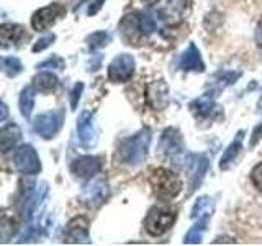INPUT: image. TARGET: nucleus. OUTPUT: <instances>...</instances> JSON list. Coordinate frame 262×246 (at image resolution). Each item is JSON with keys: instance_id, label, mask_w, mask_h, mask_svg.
Returning <instances> with one entry per match:
<instances>
[{"instance_id": "c756f323", "label": "nucleus", "mask_w": 262, "mask_h": 246, "mask_svg": "<svg viewBox=\"0 0 262 246\" xmlns=\"http://www.w3.org/2000/svg\"><path fill=\"white\" fill-rule=\"evenodd\" d=\"M82 89H84V84H82V82L76 84L72 89V92H71V107H72V109H76V107H77V102H79L80 94H82Z\"/></svg>"}, {"instance_id": "cd10ccee", "label": "nucleus", "mask_w": 262, "mask_h": 246, "mask_svg": "<svg viewBox=\"0 0 262 246\" xmlns=\"http://www.w3.org/2000/svg\"><path fill=\"white\" fill-rule=\"evenodd\" d=\"M46 68H53V69H59V71H62V69H64V61H62V57H59V56H53V57H49L48 61L41 63V64L38 66V69H46Z\"/></svg>"}, {"instance_id": "1a4fd4ad", "label": "nucleus", "mask_w": 262, "mask_h": 246, "mask_svg": "<svg viewBox=\"0 0 262 246\" xmlns=\"http://www.w3.org/2000/svg\"><path fill=\"white\" fill-rule=\"evenodd\" d=\"M102 158L100 156H85V158H79L72 162L71 171L80 179H90L102 171Z\"/></svg>"}, {"instance_id": "dca6fc26", "label": "nucleus", "mask_w": 262, "mask_h": 246, "mask_svg": "<svg viewBox=\"0 0 262 246\" xmlns=\"http://www.w3.org/2000/svg\"><path fill=\"white\" fill-rule=\"evenodd\" d=\"M120 31L121 36L126 41H129V43L131 41H136L139 35H143L141 27H139V18L136 15H126L120 23Z\"/></svg>"}, {"instance_id": "20e7f679", "label": "nucleus", "mask_w": 262, "mask_h": 246, "mask_svg": "<svg viewBox=\"0 0 262 246\" xmlns=\"http://www.w3.org/2000/svg\"><path fill=\"white\" fill-rule=\"evenodd\" d=\"M13 166L16 171L21 172V174H27V176L38 174L41 171V162H39L35 148L31 145H23L20 148H16L13 153Z\"/></svg>"}, {"instance_id": "2eb2a0df", "label": "nucleus", "mask_w": 262, "mask_h": 246, "mask_svg": "<svg viewBox=\"0 0 262 246\" xmlns=\"http://www.w3.org/2000/svg\"><path fill=\"white\" fill-rule=\"evenodd\" d=\"M179 64H180V69H184V71H199V72H203V69H205V64L202 61L200 51H199V48H196L195 45H190L182 53Z\"/></svg>"}, {"instance_id": "9b49d317", "label": "nucleus", "mask_w": 262, "mask_h": 246, "mask_svg": "<svg viewBox=\"0 0 262 246\" xmlns=\"http://www.w3.org/2000/svg\"><path fill=\"white\" fill-rule=\"evenodd\" d=\"M106 197H108V184H106L103 179H95L85 186L82 200H84L89 207H98V205L105 202Z\"/></svg>"}, {"instance_id": "39448f33", "label": "nucleus", "mask_w": 262, "mask_h": 246, "mask_svg": "<svg viewBox=\"0 0 262 246\" xmlns=\"http://www.w3.org/2000/svg\"><path fill=\"white\" fill-rule=\"evenodd\" d=\"M135 72V59L129 54H120L108 66V79L112 82H126Z\"/></svg>"}, {"instance_id": "7c9ffc66", "label": "nucleus", "mask_w": 262, "mask_h": 246, "mask_svg": "<svg viewBox=\"0 0 262 246\" xmlns=\"http://www.w3.org/2000/svg\"><path fill=\"white\" fill-rule=\"evenodd\" d=\"M262 138V123H259V125L254 128L252 131V139H251V146H256L257 141Z\"/></svg>"}, {"instance_id": "bb28decb", "label": "nucleus", "mask_w": 262, "mask_h": 246, "mask_svg": "<svg viewBox=\"0 0 262 246\" xmlns=\"http://www.w3.org/2000/svg\"><path fill=\"white\" fill-rule=\"evenodd\" d=\"M251 182L259 192H262V162L254 166V169L251 171Z\"/></svg>"}, {"instance_id": "f3484780", "label": "nucleus", "mask_w": 262, "mask_h": 246, "mask_svg": "<svg viewBox=\"0 0 262 246\" xmlns=\"http://www.w3.org/2000/svg\"><path fill=\"white\" fill-rule=\"evenodd\" d=\"M243 138H244V133H243V131H239L237 136L233 139V143L226 148V151L223 153V156H221L220 169H228L236 161L237 154L241 153V148H243Z\"/></svg>"}, {"instance_id": "f257e3e1", "label": "nucleus", "mask_w": 262, "mask_h": 246, "mask_svg": "<svg viewBox=\"0 0 262 246\" xmlns=\"http://www.w3.org/2000/svg\"><path fill=\"white\" fill-rule=\"evenodd\" d=\"M151 143V133L149 130H141L135 136L125 139L117 151V159L125 164V166H139L147 156V150H149Z\"/></svg>"}, {"instance_id": "4be33fe9", "label": "nucleus", "mask_w": 262, "mask_h": 246, "mask_svg": "<svg viewBox=\"0 0 262 246\" xmlns=\"http://www.w3.org/2000/svg\"><path fill=\"white\" fill-rule=\"evenodd\" d=\"M207 220L208 218H200L196 223L188 230V233L185 235L184 238V243L187 244H195V243H200L202 241V236H203V232L205 228H207Z\"/></svg>"}, {"instance_id": "473e14b6", "label": "nucleus", "mask_w": 262, "mask_h": 246, "mask_svg": "<svg viewBox=\"0 0 262 246\" xmlns=\"http://www.w3.org/2000/svg\"><path fill=\"white\" fill-rule=\"evenodd\" d=\"M102 4H103V0H94V4L90 5V8H89V13L90 15H94V13H97L98 10H100V7H102Z\"/></svg>"}, {"instance_id": "f8f14e48", "label": "nucleus", "mask_w": 262, "mask_h": 246, "mask_svg": "<svg viewBox=\"0 0 262 246\" xmlns=\"http://www.w3.org/2000/svg\"><path fill=\"white\" fill-rule=\"evenodd\" d=\"M208 171V159L203 154H190L188 158V179H190V192L200 186L202 179Z\"/></svg>"}, {"instance_id": "f03ea898", "label": "nucleus", "mask_w": 262, "mask_h": 246, "mask_svg": "<svg viewBox=\"0 0 262 246\" xmlns=\"http://www.w3.org/2000/svg\"><path fill=\"white\" fill-rule=\"evenodd\" d=\"M176 217H177V210L174 207H169V205H156V207H152L147 212L144 227L149 235L161 236L174 225Z\"/></svg>"}, {"instance_id": "412c9836", "label": "nucleus", "mask_w": 262, "mask_h": 246, "mask_svg": "<svg viewBox=\"0 0 262 246\" xmlns=\"http://www.w3.org/2000/svg\"><path fill=\"white\" fill-rule=\"evenodd\" d=\"M33 107H35V89L25 87L21 90V95H20V112H21L23 117L30 118V115L33 112Z\"/></svg>"}, {"instance_id": "393cba45", "label": "nucleus", "mask_w": 262, "mask_h": 246, "mask_svg": "<svg viewBox=\"0 0 262 246\" xmlns=\"http://www.w3.org/2000/svg\"><path fill=\"white\" fill-rule=\"evenodd\" d=\"M108 35H106L105 31H98V33H94L92 36H89V45L90 48H102L105 46L106 43H108Z\"/></svg>"}, {"instance_id": "0eeeda50", "label": "nucleus", "mask_w": 262, "mask_h": 246, "mask_svg": "<svg viewBox=\"0 0 262 246\" xmlns=\"http://www.w3.org/2000/svg\"><path fill=\"white\" fill-rule=\"evenodd\" d=\"M77 133L80 145L84 150H90L95 141H97V128H95V120L94 115L90 112H82L77 120Z\"/></svg>"}, {"instance_id": "9d476101", "label": "nucleus", "mask_w": 262, "mask_h": 246, "mask_svg": "<svg viewBox=\"0 0 262 246\" xmlns=\"http://www.w3.org/2000/svg\"><path fill=\"white\" fill-rule=\"evenodd\" d=\"M184 150L182 136L176 128H167L161 139V151L167 159H177Z\"/></svg>"}, {"instance_id": "c85d7f7f", "label": "nucleus", "mask_w": 262, "mask_h": 246, "mask_svg": "<svg viewBox=\"0 0 262 246\" xmlns=\"http://www.w3.org/2000/svg\"><path fill=\"white\" fill-rule=\"evenodd\" d=\"M54 38H56L54 35H46V36H43L41 39H38V41H36V45L33 46V51H35V53H38V51H43V49H46L49 45L53 43Z\"/></svg>"}, {"instance_id": "4468645a", "label": "nucleus", "mask_w": 262, "mask_h": 246, "mask_svg": "<svg viewBox=\"0 0 262 246\" xmlns=\"http://www.w3.org/2000/svg\"><path fill=\"white\" fill-rule=\"evenodd\" d=\"M0 36H2L4 48L10 45H20L25 39L30 38L25 28L16 23H4L2 28H0Z\"/></svg>"}, {"instance_id": "a878e982", "label": "nucleus", "mask_w": 262, "mask_h": 246, "mask_svg": "<svg viewBox=\"0 0 262 246\" xmlns=\"http://www.w3.org/2000/svg\"><path fill=\"white\" fill-rule=\"evenodd\" d=\"M139 27H141L143 36H149L151 33L156 30V22L151 18V16L143 15V16H139Z\"/></svg>"}, {"instance_id": "423d86ee", "label": "nucleus", "mask_w": 262, "mask_h": 246, "mask_svg": "<svg viewBox=\"0 0 262 246\" xmlns=\"http://www.w3.org/2000/svg\"><path fill=\"white\" fill-rule=\"evenodd\" d=\"M66 13V8L59 4H53L49 7H45L38 10L31 18V25L36 31H45L46 28H49L51 25H54L61 16Z\"/></svg>"}, {"instance_id": "5701e85b", "label": "nucleus", "mask_w": 262, "mask_h": 246, "mask_svg": "<svg viewBox=\"0 0 262 246\" xmlns=\"http://www.w3.org/2000/svg\"><path fill=\"white\" fill-rule=\"evenodd\" d=\"M213 212V205L210 202L208 197H200L199 200L195 202L193 210H192V217L195 218H208Z\"/></svg>"}, {"instance_id": "b1692460", "label": "nucleus", "mask_w": 262, "mask_h": 246, "mask_svg": "<svg viewBox=\"0 0 262 246\" xmlns=\"http://www.w3.org/2000/svg\"><path fill=\"white\" fill-rule=\"evenodd\" d=\"M2 68L7 76L15 77L21 72V63L18 57H4L2 59Z\"/></svg>"}, {"instance_id": "6ab92c4d", "label": "nucleus", "mask_w": 262, "mask_h": 246, "mask_svg": "<svg viewBox=\"0 0 262 246\" xmlns=\"http://www.w3.org/2000/svg\"><path fill=\"white\" fill-rule=\"evenodd\" d=\"M33 87L39 92H53L57 87V77L51 72H39L33 79Z\"/></svg>"}, {"instance_id": "2f4dec72", "label": "nucleus", "mask_w": 262, "mask_h": 246, "mask_svg": "<svg viewBox=\"0 0 262 246\" xmlns=\"http://www.w3.org/2000/svg\"><path fill=\"white\" fill-rule=\"evenodd\" d=\"M256 43L259 48H262V18L259 20L257 27H256Z\"/></svg>"}, {"instance_id": "ddd939ff", "label": "nucleus", "mask_w": 262, "mask_h": 246, "mask_svg": "<svg viewBox=\"0 0 262 246\" xmlns=\"http://www.w3.org/2000/svg\"><path fill=\"white\" fill-rule=\"evenodd\" d=\"M66 243H89V221L84 217L69 221L66 228Z\"/></svg>"}, {"instance_id": "a211bd4d", "label": "nucleus", "mask_w": 262, "mask_h": 246, "mask_svg": "<svg viewBox=\"0 0 262 246\" xmlns=\"http://www.w3.org/2000/svg\"><path fill=\"white\" fill-rule=\"evenodd\" d=\"M21 133H20V128L16 125H5L0 131V148H2V151L7 153L8 150H12V148L18 143Z\"/></svg>"}, {"instance_id": "aec40b11", "label": "nucleus", "mask_w": 262, "mask_h": 246, "mask_svg": "<svg viewBox=\"0 0 262 246\" xmlns=\"http://www.w3.org/2000/svg\"><path fill=\"white\" fill-rule=\"evenodd\" d=\"M213 105H215L213 94H205L192 102L190 109L193 110L195 115H199V117H207V115H210V112L213 110Z\"/></svg>"}, {"instance_id": "6e6552de", "label": "nucleus", "mask_w": 262, "mask_h": 246, "mask_svg": "<svg viewBox=\"0 0 262 246\" xmlns=\"http://www.w3.org/2000/svg\"><path fill=\"white\" fill-rule=\"evenodd\" d=\"M62 115L59 112H45L35 120V131L43 138H53L61 128Z\"/></svg>"}, {"instance_id": "7ed1b4c3", "label": "nucleus", "mask_w": 262, "mask_h": 246, "mask_svg": "<svg viewBox=\"0 0 262 246\" xmlns=\"http://www.w3.org/2000/svg\"><path fill=\"white\" fill-rule=\"evenodd\" d=\"M151 186L158 197L164 200H170L179 195L180 189H182V180L180 177L169 169H154L151 174Z\"/></svg>"}]
</instances>
